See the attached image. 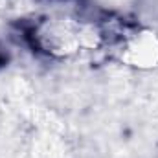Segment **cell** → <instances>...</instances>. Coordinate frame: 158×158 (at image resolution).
Here are the masks:
<instances>
[{
  "label": "cell",
  "instance_id": "cell-1",
  "mask_svg": "<svg viewBox=\"0 0 158 158\" xmlns=\"http://www.w3.org/2000/svg\"><path fill=\"white\" fill-rule=\"evenodd\" d=\"M2 61H4V57H2V55H0V63H2Z\"/></svg>",
  "mask_w": 158,
  "mask_h": 158
}]
</instances>
